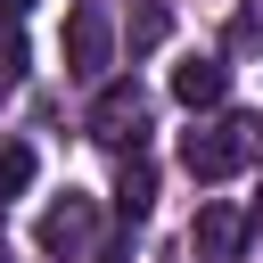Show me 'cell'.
<instances>
[{
  "label": "cell",
  "instance_id": "obj_1",
  "mask_svg": "<svg viewBox=\"0 0 263 263\" xmlns=\"http://www.w3.org/2000/svg\"><path fill=\"white\" fill-rule=\"evenodd\" d=\"M255 115H214V123H197V132H181V173L189 181H230L247 156H255Z\"/></svg>",
  "mask_w": 263,
  "mask_h": 263
},
{
  "label": "cell",
  "instance_id": "obj_2",
  "mask_svg": "<svg viewBox=\"0 0 263 263\" xmlns=\"http://www.w3.org/2000/svg\"><path fill=\"white\" fill-rule=\"evenodd\" d=\"M90 140L115 148V156H132V148L148 140V90H140V82H99V99H90Z\"/></svg>",
  "mask_w": 263,
  "mask_h": 263
},
{
  "label": "cell",
  "instance_id": "obj_3",
  "mask_svg": "<svg viewBox=\"0 0 263 263\" xmlns=\"http://www.w3.org/2000/svg\"><path fill=\"white\" fill-rule=\"evenodd\" d=\"M41 255H58V263H82L90 255V238H99V197H82V189H66V197H49V214H41Z\"/></svg>",
  "mask_w": 263,
  "mask_h": 263
},
{
  "label": "cell",
  "instance_id": "obj_4",
  "mask_svg": "<svg viewBox=\"0 0 263 263\" xmlns=\"http://www.w3.org/2000/svg\"><path fill=\"white\" fill-rule=\"evenodd\" d=\"M107 58H115V25H107L99 0H82L66 16V74L74 82H107Z\"/></svg>",
  "mask_w": 263,
  "mask_h": 263
},
{
  "label": "cell",
  "instance_id": "obj_5",
  "mask_svg": "<svg viewBox=\"0 0 263 263\" xmlns=\"http://www.w3.org/2000/svg\"><path fill=\"white\" fill-rule=\"evenodd\" d=\"M247 238H255V222L238 214V205H197V222H189V255L197 263H247Z\"/></svg>",
  "mask_w": 263,
  "mask_h": 263
},
{
  "label": "cell",
  "instance_id": "obj_6",
  "mask_svg": "<svg viewBox=\"0 0 263 263\" xmlns=\"http://www.w3.org/2000/svg\"><path fill=\"white\" fill-rule=\"evenodd\" d=\"M173 99L181 107H222L230 99V66L222 58H181L173 66Z\"/></svg>",
  "mask_w": 263,
  "mask_h": 263
},
{
  "label": "cell",
  "instance_id": "obj_7",
  "mask_svg": "<svg viewBox=\"0 0 263 263\" xmlns=\"http://www.w3.org/2000/svg\"><path fill=\"white\" fill-rule=\"evenodd\" d=\"M148 205H156V164L132 148V156H123V181H115V214H123V222H148Z\"/></svg>",
  "mask_w": 263,
  "mask_h": 263
},
{
  "label": "cell",
  "instance_id": "obj_8",
  "mask_svg": "<svg viewBox=\"0 0 263 263\" xmlns=\"http://www.w3.org/2000/svg\"><path fill=\"white\" fill-rule=\"evenodd\" d=\"M25 181H33V148H25V140H8V148H0V205H8Z\"/></svg>",
  "mask_w": 263,
  "mask_h": 263
},
{
  "label": "cell",
  "instance_id": "obj_9",
  "mask_svg": "<svg viewBox=\"0 0 263 263\" xmlns=\"http://www.w3.org/2000/svg\"><path fill=\"white\" fill-rule=\"evenodd\" d=\"M230 49H263V0H247L230 16Z\"/></svg>",
  "mask_w": 263,
  "mask_h": 263
},
{
  "label": "cell",
  "instance_id": "obj_10",
  "mask_svg": "<svg viewBox=\"0 0 263 263\" xmlns=\"http://www.w3.org/2000/svg\"><path fill=\"white\" fill-rule=\"evenodd\" d=\"M132 230H140V222H132ZM132 230H123V238H107V247H99V263H132Z\"/></svg>",
  "mask_w": 263,
  "mask_h": 263
},
{
  "label": "cell",
  "instance_id": "obj_11",
  "mask_svg": "<svg viewBox=\"0 0 263 263\" xmlns=\"http://www.w3.org/2000/svg\"><path fill=\"white\" fill-rule=\"evenodd\" d=\"M25 8H33V0H0V16H8V25H16V16H25Z\"/></svg>",
  "mask_w": 263,
  "mask_h": 263
},
{
  "label": "cell",
  "instance_id": "obj_12",
  "mask_svg": "<svg viewBox=\"0 0 263 263\" xmlns=\"http://www.w3.org/2000/svg\"><path fill=\"white\" fill-rule=\"evenodd\" d=\"M247 222H255V230H263V197H255V214H247Z\"/></svg>",
  "mask_w": 263,
  "mask_h": 263
},
{
  "label": "cell",
  "instance_id": "obj_13",
  "mask_svg": "<svg viewBox=\"0 0 263 263\" xmlns=\"http://www.w3.org/2000/svg\"><path fill=\"white\" fill-rule=\"evenodd\" d=\"M0 263H8V255H0Z\"/></svg>",
  "mask_w": 263,
  "mask_h": 263
}]
</instances>
